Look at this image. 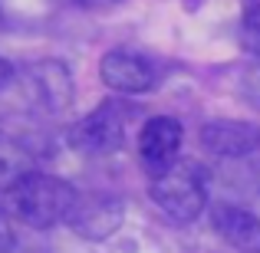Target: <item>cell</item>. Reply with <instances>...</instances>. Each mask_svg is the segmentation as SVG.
Instances as JSON below:
<instances>
[{
    "mask_svg": "<svg viewBox=\"0 0 260 253\" xmlns=\"http://www.w3.org/2000/svg\"><path fill=\"white\" fill-rule=\"evenodd\" d=\"M13 250V227H10V210L0 204V253Z\"/></svg>",
    "mask_w": 260,
    "mask_h": 253,
    "instance_id": "obj_12",
    "label": "cell"
},
{
    "mask_svg": "<svg viewBox=\"0 0 260 253\" xmlns=\"http://www.w3.org/2000/svg\"><path fill=\"white\" fill-rule=\"evenodd\" d=\"M198 138L217 158H244L260 148V125L241 119H211L201 125Z\"/></svg>",
    "mask_w": 260,
    "mask_h": 253,
    "instance_id": "obj_8",
    "label": "cell"
},
{
    "mask_svg": "<svg viewBox=\"0 0 260 253\" xmlns=\"http://www.w3.org/2000/svg\"><path fill=\"white\" fill-rule=\"evenodd\" d=\"M211 227L228 247L244 253H260V217L250 214L247 207L217 201L211 204Z\"/></svg>",
    "mask_w": 260,
    "mask_h": 253,
    "instance_id": "obj_9",
    "label": "cell"
},
{
    "mask_svg": "<svg viewBox=\"0 0 260 253\" xmlns=\"http://www.w3.org/2000/svg\"><path fill=\"white\" fill-rule=\"evenodd\" d=\"M99 79L106 83V89L119 95H139L148 92L155 83H158V69L148 56L135 50H109L99 63Z\"/></svg>",
    "mask_w": 260,
    "mask_h": 253,
    "instance_id": "obj_6",
    "label": "cell"
},
{
    "mask_svg": "<svg viewBox=\"0 0 260 253\" xmlns=\"http://www.w3.org/2000/svg\"><path fill=\"white\" fill-rule=\"evenodd\" d=\"M40 155H43V148L30 128L0 125V194H7L20 177L37 171L33 165Z\"/></svg>",
    "mask_w": 260,
    "mask_h": 253,
    "instance_id": "obj_7",
    "label": "cell"
},
{
    "mask_svg": "<svg viewBox=\"0 0 260 253\" xmlns=\"http://www.w3.org/2000/svg\"><path fill=\"white\" fill-rule=\"evenodd\" d=\"M70 224H73L76 234L89 237V240L109 237L122 224V204L112 201V197H99V194L79 197V204H76V210H73Z\"/></svg>",
    "mask_w": 260,
    "mask_h": 253,
    "instance_id": "obj_10",
    "label": "cell"
},
{
    "mask_svg": "<svg viewBox=\"0 0 260 253\" xmlns=\"http://www.w3.org/2000/svg\"><path fill=\"white\" fill-rule=\"evenodd\" d=\"M13 79H17V69H13V63H10V59H4V56H0V92L13 86Z\"/></svg>",
    "mask_w": 260,
    "mask_h": 253,
    "instance_id": "obj_13",
    "label": "cell"
},
{
    "mask_svg": "<svg viewBox=\"0 0 260 253\" xmlns=\"http://www.w3.org/2000/svg\"><path fill=\"white\" fill-rule=\"evenodd\" d=\"M148 197L175 224H191L208 207V184L194 161H175L165 174L152 177Z\"/></svg>",
    "mask_w": 260,
    "mask_h": 253,
    "instance_id": "obj_2",
    "label": "cell"
},
{
    "mask_svg": "<svg viewBox=\"0 0 260 253\" xmlns=\"http://www.w3.org/2000/svg\"><path fill=\"white\" fill-rule=\"evenodd\" d=\"M23 83V99L30 109L46 115L66 112L73 102V76L66 69L63 59H40V63H30L20 76Z\"/></svg>",
    "mask_w": 260,
    "mask_h": 253,
    "instance_id": "obj_4",
    "label": "cell"
},
{
    "mask_svg": "<svg viewBox=\"0 0 260 253\" xmlns=\"http://www.w3.org/2000/svg\"><path fill=\"white\" fill-rule=\"evenodd\" d=\"M181 141H184V128L172 115H155V119H148L139 128L135 145H139V161L148 171V177L165 174L175 161H181L178 158L181 155Z\"/></svg>",
    "mask_w": 260,
    "mask_h": 253,
    "instance_id": "obj_5",
    "label": "cell"
},
{
    "mask_svg": "<svg viewBox=\"0 0 260 253\" xmlns=\"http://www.w3.org/2000/svg\"><path fill=\"white\" fill-rule=\"evenodd\" d=\"M241 46L260 56V4H254L241 20Z\"/></svg>",
    "mask_w": 260,
    "mask_h": 253,
    "instance_id": "obj_11",
    "label": "cell"
},
{
    "mask_svg": "<svg viewBox=\"0 0 260 253\" xmlns=\"http://www.w3.org/2000/svg\"><path fill=\"white\" fill-rule=\"evenodd\" d=\"M132 115H135V109L128 105V102H119V99L99 102L92 112L83 115V119L70 128V145L83 155H95V158L119 152L128 138Z\"/></svg>",
    "mask_w": 260,
    "mask_h": 253,
    "instance_id": "obj_3",
    "label": "cell"
},
{
    "mask_svg": "<svg viewBox=\"0 0 260 253\" xmlns=\"http://www.w3.org/2000/svg\"><path fill=\"white\" fill-rule=\"evenodd\" d=\"M4 197L10 214L33 230H50L56 224L70 221L79 204L76 188L56 174H46V171H30Z\"/></svg>",
    "mask_w": 260,
    "mask_h": 253,
    "instance_id": "obj_1",
    "label": "cell"
}]
</instances>
